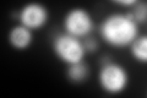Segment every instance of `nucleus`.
Returning <instances> with one entry per match:
<instances>
[{
  "instance_id": "9d476101",
  "label": "nucleus",
  "mask_w": 147,
  "mask_h": 98,
  "mask_svg": "<svg viewBox=\"0 0 147 98\" xmlns=\"http://www.w3.org/2000/svg\"><path fill=\"white\" fill-rule=\"evenodd\" d=\"M82 44H84L85 50L88 53H93L98 49V42L93 37H86L84 42H82Z\"/></svg>"
},
{
  "instance_id": "423d86ee",
  "label": "nucleus",
  "mask_w": 147,
  "mask_h": 98,
  "mask_svg": "<svg viewBox=\"0 0 147 98\" xmlns=\"http://www.w3.org/2000/svg\"><path fill=\"white\" fill-rule=\"evenodd\" d=\"M9 41H10L11 45L16 49H26L31 45L32 41H33V36L30 28L25 26H16L10 31L9 34Z\"/></svg>"
},
{
  "instance_id": "20e7f679",
  "label": "nucleus",
  "mask_w": 147,
  "mask_h": 98,
  "mask_svg": "<svg viewBox=\"0 0 147 98\" xmlns=\"http://www.w3.org/2000/svg\"><path fill=\"white\" fill-rule=\"evenodd\" d=\"M64 27L67 34L76 38L87 37L93 30V20L85 9H72L64 18Z\"/></svg>"
},
{
  "instance_id": "f257e3e1",
  "label": "nucleus",
  "mask_w": 147,
  "mask_h": 98,
  "mask_svg": "<svg viewBox=\"0 0 147 98\" xmlns=\"http://www.w3.org/2000/svg\"><path fill=\"white\" fill-rule=\"evenodd\" d=\"M100 36L107 43L114 47H126L139 36V27L131 12L125 15L114 14L108 16L100 26Z\"/></svg>"
},
{
  "instance_id": "1a4fd4ad",
  "label": "nucleus",
  "mask_w": 147,
  "mask_h": 98,
  "mask_svg": "<svg viewBox=\"0 0 147 98\" xmlns=\"http://www.w3.org/2000/svg\"><path fill=\"white\" fill-rule=\"evenodd\" d=\"M131 12L132 18L134 21L137 22H145L146 21V16H147V10H146V3H137L135 9Z\"/></svg>"
},
{
  "instance_id": "9b49d317",
  "label": "nucleus",
  "mask_w": 147,
  "mask_h": 98,
  "mask_svg": "<svg viewBox=\"0 0 147 98\" xmlns=\"http://www.w3.org/2000/svg\"><path fill=\"white\" fill-rule=\"evenodd\" d=\"M117 4H120V5H136L137 1L136 0H117Z\"/></svg>"
},
{
  "instance_id": "0eeeda50",
  "label": "nucleus",
  "mask_w": 147,
  "mask_h": 98,
  "mask_svg": "<svg viewBox=\"0 0 147 98\" xmlns=\"http://www.w3.org/2000/svg\"><path fill=\"white\" fill-rule=\"evenodd\" d=\"M131 54L139 62H146L147 60V38L146 36H141L131 43Z\"/></svg>"
},
{
  "instance_id": "6e6552de",
  "label": "nucleus",
  "mask_w": 147,
  "mask_h": 98,
  "mask_svg": "<svg viewBox=\"0 0 147 98\" xmlns=\"http://www.w3.org/2000/svg\"><path fill=\"white\" fill-rule=\"evenodd\" d=\"M88 76V69L86 65L80 62L75 64H70V68L67 70V77L74 82H82Z\"/></svg>"
},
{
  "instance_id": "7ed1b4c3",
  "label": "nucleus",
  "mask_w": 147,
  "mask_h": 98,
  "mask_svg": "<svg viewBox=\"0 0 147 98\" xmlns=\"http://www.w3.org/2000/svg\"><path fill=\"white\" fill-rule=\"evenodd\" d=\"M127 72L121 65L108 62L100 69L99 83L103 90L109 93L115 95V93L123 92L127 85Z\"/></svg>"
},
{
  "instance_id": "39448f33",
  "label": "nucleus",
  "mask_w": 147,
  "mask_h": 98,
  "mask_svg": "<svg viewBox=\"0 0 147 98\" xmlns=\"http://www.w3.org/2000/svg\"><path fill=\"white\" fill-rule=\"evenodd\" d=\"M21 25L30 30H38L48 21V10L43 5L31 3L26 5L20 12Z\"/></svg>"
},
{
  "instance_id": "f03ea898",
  "label": "nucleus",
  "mask_w": 147,
  "mask_h": 98,
  "mask_svg": "<svg viewBox=\"0 0 147 98\" xmlns=\"http://www.w3.org/2000/svg\"><path fill=\"white\" fill-rule=\"evenodd\" d=\"M54 53L60 58L63 62L67 64H75L82 62L86 50L84 48L82 42L70 34H59L55 37L53 42Z\"/></svg>"
}]
</instances>
